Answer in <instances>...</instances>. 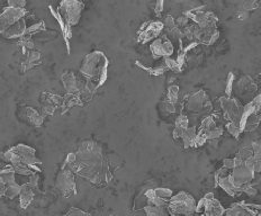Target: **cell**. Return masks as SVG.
<instances>
[{
    "mask_svg": "<svg viewBox=\"0 0 261 216\" xmlns=\"http://www.w3.org/2000/svg\"><path fill=\"white\" fill-rule=\"evenodd\" d=\"M62 168L69 169L96 185L107 184L111 179L103 149L93 141L81 143L76 153H70L66 157Z\"/></svg>",
    "mask_w": 261,
    "mask_h": 216,
    "instance_id": "6da1fadb",
    "label": "cell"
},
{
    "mask_svg": "<svg viewBox=\"0 0 261 216\" xmlns=\"http://www.w3.org/2000/svg\"><path fill=\"white\" fill-rule=\"evenodd\" d=\"M108 59L101 51H94L86 55L80 68V74L86 77L85 92L93 95L107 80Z\"/></svg>",
    "mask_w": 261,
    "mask_h": 216,
    "instance_id": "7a4b0ae2",
    "label": "cell"
},
{
    "mask_svg": "<svg viewBox=\"0 0 261 216\" xmlns=\"http://www.w3.org/2000/svg\"><path fill=\"white\" fill-rule=\"evenodd\" d=\"M25 8H14L6 6L0 13V34L6 39L22 38L26 33Z\"/></svg>",
    "mask_w": 261,
    "mask_h": 216,
    "instance_id": "3957f363",
    "label": "cell"
},
{
    "mask_svg": "<svg viewBox=\"0 0 261 216\" xmlns=\"http://www.w3.org/2000/svg\"><path fill=\"white\" fill-rule=\"evenodd\" d=\"M36 150L34 148L26 146V144H18V146L12 147L4 153V159L10 164L22 162L26 164L35 172H41L42 169V161L36 158Z\"/></svg>",
    "mask_w": 261,
    "mask_h": 216,
    "instance_id": "277c9868",
    "label": "cell"
},
{
    "mask_svg": "<svg viewBox=\"0 0 261 216\" xmlns=\"http://www.w3.org/2000/svg\"><path fill=\"white\" fill-rule=\"evenodd\" d=\"M261 123V95L255 96L243 107L239 126L241 133L254 131Z\"/></svg>",
    "mask_w": 261,
    "mask_h": 216,
    "instance_id": "5b68a950",
    "label": "cell"
},
{
    "mask_svg": "<svg viewBox=\"0 0 261 216\" xmlns=\"http://www.w3.org/2000/svg\"><path fill=\"white\" fill-rule=\"evenodd\" d=\"M197 203L191 194H188L185 190H181L178 194L169 200L168 204V213L172 216H187L196 213Z\"/></svg>",
    "mask_w": 261,
    "mask_h": 216,
    "instance_id": "8992f818",
    "label": "cell"
},
{
    "mask_svg": "<svg viewBox=\"0 0 261 216\" xmlns=\"http://www.w3.org/2000/svg\"><path fill=\"white\" fill-rule=\"evenodd\" d=\"M237 157L241 159L245 166L251 169L254 173L261 172V141L243 148Z\"/></svg>",
    "mask_w": 261,
    "mask_h": 216,
    "instance_id": "52a82bcc",
    "label": "cell"
},
{
    "mask_svg": "<svg viewBox=\"0 0 261 216\" xmlns=\"http://www.w3.org/2000/svg\"><path fill=\"white\" fill-rule=\"evenodd\" d=\"M84 6V3L77 2V0H63L60 4L58 12L64 22L71 27L78 24Z\"/></svg>",
    "mask_w": 261,
    "mask_h": 216,
    "instance_id": "ba28073f",
    "label": "cell"
},
{
    "mask_svg": "<svg viewBox=\"0 0 261 216\" xmlns=\"http://www.w3.org/2000/svg\"><path fill=\"white\" fill-rule=\"evenodd\" d=\"M197 214H203L205 216H224L225 208L222 204L214 197L212 193L205 195L199 202L197 203L196 207Z\"/></svg>",
    "mask_w": 261,
    "mask_h": 216,
    "instance_id": "9c48e42d",
    "label": "cell"
},
{
    "mask_svg": "<svg viewBox=\"0 0 261 216\" xmlns=\"http://www.w3.org/2000/svg\"><path fill=\"white\" fill-rule=\"evenodd\" d=\"M185 107L188 112L194 113V114H199V113H207L211 110V101H209L208 96L204 90H199L189 95L185 100Z\"/></svg>",
    "mask_w": 261,
    "mask_h": 216,
    "instance_id": "30bf717a",
    "label": "cell"
},
{
    "mask_svg": "<svg viewBox=\"0 0 261 216\" xmlns=\"http://www.w3.org/2000/svg\"><path fill=\"white\" fill-rule=\"evenodd\" d=\"M219 105L223 111L224 120L229 122H238L241 117L243 106L240 104V101L232 97H222L219 99Z\"/></svg>",
    "mask_w": 261,
    "mask_h": 216,
    "instance_id": "8fae6325",
    "label": "cell"
},
{
    "mask_svg": "<svg viewBox=\"0 0 261 216\" xmlns=\"http://www.w3.org/2000/svg\"><path fill=\"white\" fill-rule=\"evenodd\" d=\"M55 186L64 197H70L77 193L73 172L66 168H62L55 180Z\"/></svg>",
    "mask_w": 261,
    "mask_h": 216,
    "instance_id": "7c38bea8",
    "label": "cell"
},
{
    "mask_svg": "<svg viewBox=\"0 0 261 216\" xmlns=\"http://www.w3.org/2000/svg\"><path fill=\"white\" fill-rule=\"evenodd\" d=\"M163 23L160 20H150L144 23L137 32V41L140 43L145 44L151 41L158 39L160 34L163 32Z\"/></svg>",
    "mask_w": 261,
    "mask_h": 216,
    "instance_id": "4fadbf2b",
    "label": "cell"
},
{
    "mask_svg": "<svg viewBox=\"0 0 261 216\" xmlns=\"http://www.w3.org/2000/svg\"><path fill=\"white\" fill-rule=\"evenodd\" d=\"M185 15L188 19L194 20L197 24V26L201 28L216 27V23L218 22V18L215 16L213 12L202 10L201 8L193 9L191 12H187Z\"/></svg>",
    "mask_w": 261,
    "mask_h": 216,
    "instance_id": "5bb4252c",
    "label": "cell"
},
{
    "mask_svg": "<svg viewBox=\"0 0 261 216\" xmlns=\"http://www.w3.org/2000/svg\"><path fill=\"white\" fill-rule=\"evenodd\" d=\"M173 44L167 36H160L150 44V52L153 59H169L173 54Z\"/></svg>",
    "mask_w": 261,
    "mask_h": 216,
    "instance_id": "9a60e30c",
    "label": "cell"
},
{
    "mask_svg": "<svg viewBox=\"0 0 261 216\" xmlns=\"http://www.w3.org/2000/svg\"><path fill=\"white\" fill-rule=\"evenodd\" d=\"M62 100L60 96L44 91L40 96V104L42 106L44 115H52L60 106H62Z\"/></svg>",
    "mask_w": 261,
    "mask_h": 216,
    "instance_id": "2e32d148",
    "label": "cell"
},
{
    "mask_svg": "<svg viewBox=\"0 0 261 216\" xmlns=\"http://www.w3.org/2000/svg\"><path fill=\"white\" fill-rule=\"evenodd\" d=\"M254 172L249 169L245 164H241L237 168H234L233 170H231L230 172V176H231L232 180L234 182V184L237 185L239 188H241L244 186V185L250 184L254 179Z\"/></svg>",
    "mask_w": 261,
    "mask_h": 216,
    "instance_id": "e0dca14e",
    "label": "cell"
},
{
    "mask_svg": "<svg viewBox=\"0 0 261 216\" xmlns=\"http://www.w3.org/2000/svg\"><path fill=\"white\" fill-rule=\"evenodd\" d=\"M254 207H257V205L235 203L225 209L224 216H257L259 209Z\"/></svg>",
    "mask_w": 261,
    "mask_h": 216,
    "instance_id": "ac0fdd59",
    "label": "cell"
},
{
    "mask_svg": "<svg viewBox=\"0 0 261 216\" xmlns=\"http://www.w3.org/2000/svg\"><path fill=\"white\" fill-rule=\"evenodd\" d=\"M238 91L242 97L247 98V97L252 96L254 92H257V85L249 76H244L238 82Z\"/></svg>",
    "mask_w": 261,
    "mask_h": 216,
    "instance_id": "d6986e66",
    "label": "cell"
},
{
    "mask_svg": "<svg viewBox=\"0 0 261 216\" xmlns=\"http://www.w3.org/2000/svg\"><path fill=\"white\" fill-rule=\"evenodd\" d=\"M216 186L221 187L225 193L229 194L230 196H232V197L239 196L240 194H242L241 188H239L237 185L234 184L231 176H230V173L228 174V176H225V177H223L221 179H218L217 183H216Z\"/></svg>",
    "mask_w": 261,
    "mask_h": 216,
    "instance_id": "ffe728a7",
    "label": "cell"
},
{
    "mask_svg": "<svg viewBox=\"0 0 261 216\" xmlns=\"http://www.w3.org/2000/svg\"><path fill=\"white\" fill-rule=\"evenodd\" d=\"M49 8H50L51 14L53 15V17L56 19V22H58L59 25L61 26V32H62L63 39L65 41L66 49H68V53H70V39H71V36H72V32H71V27L64 22L63 18L61 17V15H60V13L58 12V10H54L51 6Z\"/></svg>",
    "mask_w": 261,
    "mask_h": 216,
    "instance_id": "44dd1931",
    "label": "cell"
},
{
    "mask_svg": "<svg viewBox=\"0 0 261 216\" xmlns=\"http://www.w3.org/2000/svg\"><path fill=\"white\" fill-rule=\"evenodd\" d=\"M61 79H62L63 86L68 94H79L80 85L73 72H64Z\"/></svg>",
    "mask_w": 261,
    "mask_h": 216,
    "instance_id": "7402d4cb",
    "label": "cell"
},
{
    "mask_svg": "<svg viewBox=\"0 0 261 216\" xmlns=\"http://www.w3.org/2000/svg\"><path fill=\"white\" fill-rule=\"evenodd\" d=\"M35 197V193L34 189L29 186V185L26 183L22 185V188H20V194H19V204L20 207L23 209H26L32 202L34 200Z\"/></svg>",
    "mask_w": 261,
    "mask_h": 216,
    "instance_id": "603a6c76",
    "label": "cell"
},
{
    "mask_svg": "<svg viewBox=\"0 0 261 216\" xmlns=\"http://www.w3.org/2000/svg\"><path fill=\"white\" fill-rule=\"evenodd\" d=\"M178 96H179V87L175 85L169 87L165 106H166V110H168L170 113H173L176 111L175 106L178 101Z\"/></svg>",
    "mask_w": 261,
    "mask_h": 216,
    "instance_id": "cb8c5ba5",
    "label": "cell"
},
{
    "mask_svg": "<svg viewBox=\"0 0 261 216\" xmlns=\"http://www.w3.org/2000/svg\"><path fill=\"white\" fill-rule=\"evenodd\" d=\"M188 127H189V118L185 114L179 115L176 121V127L172 132V135L175 137V140H181L183 133L186 132Z\"/></svg>",
    "mask_w": 261,
    "mask_h": 216,
    "instance_id": "d4e9b609",
    "label": "cell"
},
{
    "mask_svg": "<svg viewBox=\"0 0 261 216\" xmlns=\"http://www.w3.org/2000/svg\"><path fill=\"white\" fill-rule=\"evenodd\" d=\"M23 110L24 117L26 118V121H28L30 124H33L34 126H41L43 124V115H41L36 110H34L32 107H25Z\"/></svg>",
    "mask_w": 261,
    "mask_h": 216,
    "instance_id": "484cf974",
    "label": "cell"
},
{
    "mask_svg": "<svg viewBox=\"0 0 261 216\" xmlns=\"http://www.w3.org/2000/svg\"><path fill=\"white\" fill-rule=\"evenodd\" d=\"M163 27H165V29H163V30H166V32H167L169 35H171L172 38L179 39V38H181V36H182L181 29L177 26L176 20L173 19V18L170 16V15H169V16L166 17L165 22H163Z\"/></svg>",
    "mask_w": 261,
    "mask_h": 216,
    "instance_id": "4316f807",
    "label": "cell"
},
{
    "mask_svg": "<svg viewBox=\"0 0 261 216\" xmlns=\"http://www.w3.org/2000/svg\"><path fill=\"white\" fill-rule=\"evenodd\" d=\"M41 61H42V55L38 51H29L26 54V59L23 62V70L27 71L38 65Z\"/></svg>",
    "mask_w": 261,
    "mask_h": 216,
    "instance_id": "83f0119b",
    "label": "cell"
},
{
    "mask_svg": "<svg viewBox=\"0 0 261 216\" xmlns=\"http://www.w3.org/2000/svg\"><path fill=\"white\" fill-rule=\"evenodd\" d=\"M78 105H83V99L79 94H68L62 100V108L64 112Z\"/></svg>",
    "mask_w": 261,
    "mask_h": 216,
    "instance_id": "f1b7e54d",
    "label": "cell"
},
{
    "mask_svg": "<svg viewBox=\"0 0 261 216\" xmlns=\"http://www.w3.org/2000/svg\"><path fill=\"white\" fill-rule=\"evenodd\" d=\"M198 130L196 127H188L186 132L183 133V135L181 137V141L183 143L185 148H189V147H194V143H195V138L197 135Z\"/></svg>",
    "mask_w": 261,
    "mask_h": 216,
    "instance_id": "f546056e",
    "label": "cell"
},
{
    "mask_svg": "<svg viewBox=\"0 0 261 216\" xmlns=\"http://www.w3.org/2000/svg\"><path fill=\"white\" fill-rule=\"evenodd\" d=\"M10 167L13 168V170L15 171V173L17 174H22V176H26V177H30L35 174V172L33 169H30L26 164H24L22 162H18V163H14V164H10Z\"/></svg>",
    "mask_w": 261,
    "mask_h": 216,
    "instance_id": "4dcf8cb0",
    "label": "cell"
},
{
    "mask_svg": "<svg viewBox=\"0 0 261 216\" xmlns=\"http://www.w3.org/2000/svg\"><path fill=\"white\" fill-rule=\"evenodd\" d=\"M15 174L16 173H15L13 168L10 166L7 168H4L0 170V180L6 185L16 183V180H15Z\"/></svg>",
    "mask_w": 261,
    "mask_h": 216,
    "instance_id": "1f68e13d",
    "label": "cell"
},
{
    "mask_svg": "<svg viewBox=\"0 0 261 216\" xmlns=\"http://www.w3.org/2000/svg\"><path fill=\"white\" fill-rule=\"evenodd\" d=\"M144 212L146 216H168L169 215L167 207L152 206V205H146L144 207Z\"/></svg>",
    "mask_w": 261,
    "mask_h": 216,
    "instance_id": "d6a6232c",
    "label": "cell"
},
{
    "mask_svg": "<svg viewBox=\"0 0 261 216\" xmlns=\"http://www.w3.org/2000/svg\"><path fill=\"white\" fill-rule=\"evenodd\" d=\"M20 188H22V186L18 185L17 183L6 185V193H5V196H6L8 199H14L15 197L19 196Z\"/></svg>",
    "mask_w": 261,
    "mask_h": 216,
    "instance_id": "836d02e7",
    "label": "cell"
},
{
    "mask_svg": "<svg viewBox=\"0 0 261 216\" xmlns=\"http://www.w3.org/2000/svg\"><path fill=\"white\" fill-rule=\"evenodd\" d=\"M19 45L24 49L25 52H27V50L33 51V49H34L33 40H32V38H30V36H27V35H24L19 39Z\"/></svg>",
    "mask_w": 261,
    "mask_h": 216,
    "instance_id": "e575fe53",
    "label": "cell"
},
{
    "mask_svg": "<svg viewBox=\"0 0 261 216\" xmlns=\"http://www.w3.org/2000/svg\"><path fill=\"white\" fill-rule=\"evenodd\" d=\"M225 127H227V131L230 133V134L235 138H238L240 134H241V131H240V126L238 122H229L227 123Z\"/></svg>",
    "mask_w": 261,
    "mask_h": 216,
    "instance_id": "d590c367",
    "label": "cell"
},
{
    "mask_svg": "<svg viewBox=\"0 0 261 216\" xmlns=\"http://www.w3.org/2000/svg\"><path fill=\"white\" fill-rule=\"evenodd\" d=\"M234 81H235L234 75L232 74V72H230L229 76H228V79H227V87H225V94H227V96H225V97H231L233 86H234Z\"/></svg>",
    "mask_w": 261,
    "mask_h": 216,
    "instance_id": "8d00e7d4",
    "label": "cell"
},
{
    "mask_svg": "<svg viewBox=\"0 0 261 216\" xmlns=\"http://www.w3.org/2000/svg\"><path fill=\"white\" fill-rule=\"evenodd\" d=\"M44 26H45L44 22H39L38 24H35V25H33V26H30L29 28H27L25 35L30 36V35H33V34L39 33V32H42V30H44Z\"/></svg>",
    "mask_w": 261,
    "mask_h": 216,
    "instance_id": "74e56055",
    "label": "cell"
},
{
    "mask_svg": "<svg viewBox=\"0 0 261 216\" xmlns=\"http://www.w3.org/2000/svg\"><path fill=\"white\" fill-rule=\"evenodd\" d=\"M241 5L243 12H250V10H254L259 7V4L257 2H245Z\"/></svg>",
    "mask_w": 261,
    "mask_h": 216,
    "instance_id": "f35d334b",
    "label": "cell"
},
{
    "mask_svg": "<svg viewBox=\"0 0 261 216\" xmlns=\"http://www.w3.org/2000/svg\"><path fill=\"white\" fill-rule=\"evenodd\" d=\"M64 216H91L90 214L88 213H85L83 212V210L79 209V208H76V207H72L71 208L68 213H66Z\"/></svg>",
    "mask_w": 261,
    "mask_h": 216,
    "instance_id": "ab89813d",
    "label": "cell"
},
{
    "mask_svg": "<svg viewBox=\"0 0 261 216\" xmlns=\"http://www.w3.org/2000/svg\"><path fill=\"white\" fill-rule=\"evenodd\" d=\"M7 6L14 7V8H25V6H26V2H24V0H18V2H15V0H9Z\"/></svg>",
    "mask_w": 261,
    "mask_h": 216,
    "instance_id": "60d3db41",
    "label": "cell"
},
{
    "mask_svg": "<svg viewBox=\"0 0 261 216\" xmlns=\"http://www.w3.org/2000/svg\"><path fill=\"white\" fill-rule=\"evenodd\" d=\"M30 187H32L34 190L38 189V184H39V176L36 173L33 174V176L29 177V182L27 183Z\"/></svg>",
    "mask_w": 261,
    "mask_h": 216,
    "instance_id": "b9f144b4",
    "label": "cell"
},
{
    "mask_svg": "<svg viewBox=\"0 0 261 216\" xmlns=\"http://www.w3.org/2000/svg\"><path fill=\"white\" fill-rule=\"evenodd\" d=\"M162 10H163V2H158L155 7V13L157 16H159V15L162 13Z\"/></svg>",
    "mask_w": 261,
    "mask_h": 216,
    "instance_id": "7bdbcfd3",
    "label": "cell"
},
{
    "mask_svg": "<svg viewBox=\"0 0 261 216\" xmlns=\"http://www.w3.org/2000/svg\"><path fill=\"white\" fill-rule=\"evenodd\" d=\"M5 193H6V184L0 180V197L5 196Z\"/></svg>",
    "mask_w": 261,
    "mask_h": 216,
    "instance_id": "ee69618b",
    "label": "cell"
},
{
    "mask_svg": "<svg viewBox=\"0 0 261 216\" xmlns=\"http://www.w3.org/2000/svg\"><path fill=\"white\" fill-rule=\"evenodd\" d=\"M199 216H205V215H203V214H202V215H199Z\"/></svg>",
    "mask_w": 261,
    "mask_h": 216,
    "instance_id": "f6af8a7d",
    "label": "cell"
},
{
    "mask_svg": "<svg viewBox=\"0 0 261 216\" xmlns=\"http://www.w3.org/2000/svg\"><path fill=\"white\" fill-rule=\"evenodd\" d=\"M259 216H261V213H260V214H259Z\"/></svg>",
    "mask_w": 261,
    "mask_h": 216,
    "instance_id": "bcb514c9",
    "label": "cell"
}]
</instances>
